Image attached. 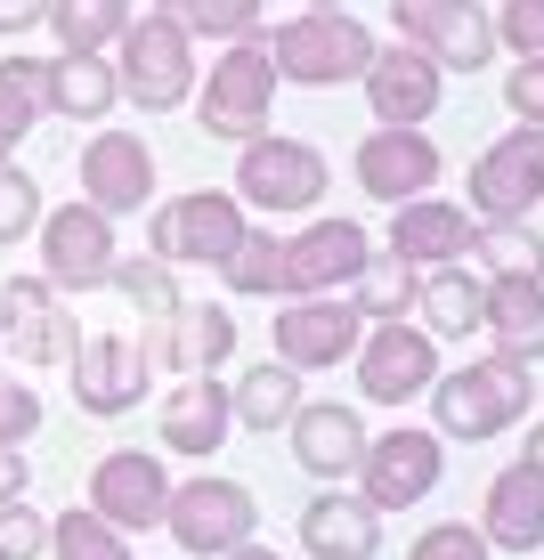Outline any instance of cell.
<instances>
[{
  "label": "cell",
  "instance_id": "cell-26",
  "mask_svg": "<svg viewBox=\"0 0 544 560\" xmlns=\"http://www.w3.org/2000/svg\"><path fill=\"white\" fill-rule=\"evenodd\" d=\"M479 334H488L496 358L536 365L544 358V277H488V293H479Z\"/></svg>",
  "mask_w": 544,
  "mask_h": 560
},
{
  "label": "cell",
  "instance_id": "cell-49",
  "mask_svg": "<svg viewBox=\"0 0 544 560\" xmlns=\"http://www.w3.org/2000/svg\"><path fill=\"white\" fill-rule=\"evenodd\" d=\"M301 9H349V0H301Z\"/></svg>",
  "mask_w": 544,
  "mask_h": 560
},
{
  "label": "cell",
  "instance_id": "cell-33",
  "mask_svg": "<svg viewBox=\"0 0 544 560\" xmlns=\"http://www.w3.org/2000/svg\"><path fill=\"white\" fill-rule=\"evenodd\" d=\"M130 16H139V0H49L42 25L57 33V49H114Z\"/></svg>",
  "mask_w": 544,
  "mask_h": 560
},
{
  "label": "cell",
  "instance_id": "cell-7",
  "mask_svg": "<svg viewBox=\"0 0 544 560\" xmlns=\"http://www.w3.org/2000/svg\"><path fill=\"white\" fill-rule=\"evenodd\" d=\"M163 528H171V545H180L187 560H220V552H236V545L261 536V495H252L244 479L196 471V479H180V488H171Z\"/></svg>",
  "mask_w": 544,
  "mask_h": 560
},
{
  "label": "cell",
  "instance_id": "cell-29",
  "mask_svg": "<svg viewBox=\"0 0 544 560\" xmlns=\"http://www.w3.org/2000/svg\"><path fill=\"white\" fill-rule=\"evenodd\" d=\"M479 293H488V277H472L463 260H447V268H423L415 325H423L431 341H472V334H479Z\"/></svg>",
  "mask_w": 544,
  "mask_h": 560
},
{
  "label": "cell",
  "instance_id": "cell-44",
  "mask_svg": "<svg viewBox=\"0 0 544 560\" xmlns=\"http://www.w3.org/2000/svg\"><path fill=\"white\" fill-rule=\"evenodd\" d=\"M504 106H512V122H544V57H512Z\"/></svg>",
  "mask_w": 544,
  "mask_h": 560
},
{
  "label": "cell",
  "instance_id": "cell-19",
  "mask_svg": "<svg viewBox=\"0 0 544 560\" xmlns=\"http://www.w3.org/2000/svg\"><path fill=\"white\" fill-rule=\"evenodd\" d=\"M374 236L358 220H309L301 236H285V293L277 301H309V293H342L366 268Z\"/></svg>",
  "mask_w": 544,
  "mask_h": 560
},
{
  "label": "cell",
  "instance_id": "cell-28",
  "mask_svg": "<svg viewBox=\"0 0 544 560\" xmlns=\"http://www.w3.org/2000/svg\"><path fill=\"white\" fill-rule=\"evenodd\" d=\"M114 106H123V82H114L106 49H57L49 57V114H66V122H106Z\"/></svg>",
  "mask_w": 544,
  "mask_h": 560
},
{
  "label": "cell",
  "instance_id": "cell-16",
  "mask_svg": "<svg viewBox=\"0 0 544 560\" xmlns=\"http://www.w3.org/2000/svg\"><path fill=\"white\" fill-rule=\"evenodd\" d=\"M66 382H73V407L82 415L114 422V415H130L147 398L154 365H147V350L130 334H82V350L66 358Z\"/></svg>",
  "mask_w": 544,
  "mask_h": 560
},
{
  "label": "cell",
  "instance_id": "cell-24",
  "mask_svg": "<svg viewBox=\"0 0 544 560\" xmlns=\"http://www.w3.org/2000/svg\"><path fill=\"white\" fill-rule=\"evenodd\" d=\"M163 447L171 455H220L236 439V407H228V382L220 374H180L163 390Z\"/></svg>",
  "mask_w": 544,
  "mask_h": 560
},
{
  "label": "cell",
  "instance_id": "cell-5",
  "mask_svg": "<svg viewBox=\"0 0 544 560\" xmlns=\"http://www.w3.org/2000/svg\"><path fill=\"white\" fill-rule=\"evenodd\" d=\"M334 171L309 139H285V130H261V139L236 147V203L244 211H268V220H301V211L325 203Z\"/></svg>",
  "mask_w": 544,
  "mask_h": 560
},
{
  "label": "cell",
  "instance_id": "cell-8",
  "mask_svg": "<svg viewBox=\"0 0 544 560\" xmlns=\"http://www.w3.org/2000/svg\"><path fill=\"white\" fill-rule=\"evenodd\" d=\"M439 471H447V439L398 422V431H366V455H358V479H349V488L391 520L406 504H423V495H439Z\"/></svg>",
  "mask_w": 544,
  "mask_h": 560
},
{
  "label": "cell",
  "instance_id": "cell-27",
  "mask_svg": "<svg viewBox=\"0 0 544 560\" xmlns=\"http://www.w3.org/2000/svg\"><path fill=\"white\" fill-rule=\"evenodd\" d=\"M479 536H488V552H536L544 545V471L536 463H512V471L488 479Z\"/></svg>",
  "mask_w": 544,
  "mask_h": 560
},
{
  "label": "cell",
  "instance_id": "cell-50",
  "mask_svg": "<svg viewBox=\"0 0 544 560\" xmlns=\"http://www.w3.org/2000/svg\"><path fill=\"white\" fill-rule=\"evenodd\" d=\"M9 154H16V147H9V139H0V163H9Z\"/></svg>",
  "mask_w": 544,
  "mask_h": 560
},
{
  "label": "cell",
  "instance_id": "cell-10",
  "mask_svg": "<svg viewBox=\"0 0 544 560\" xmlns=\"http://www.w3.org/2000/svg\"><path fill=\"white\" fill-rule=\"evenodd\" d=\"M33 244H42V277L57 293H106L114 260H123V244H114V220L99 203H57L42 211V228H33Z\"/></svg>",
  "mask_w": 544,
  "mask_h": 560
},
{
  "label": "cell",
  "instance_id": "cell-45",
  "mask_svg": "<svg viewBox=\"0 0 544 560\" xmlns=\"http://www.w3.org/2000/svg\"><path fill=\"white\" fill-rule=\"evenodd\" d=\"M42 16H49V0H0V42H25Z\"/></svg>",
  "mask_w": 544,
  "mask_h": 560
},
{
  "label": "cell",
  "instance_id": "cell-4",
  "mask_svg": "<svg viewBox=\"0 0 544 560\" xmlns=\"http://www.w3.org/2000/svg\"><path fill=\"white\" fill-rule=\"evenodd\" d=\"M196 122H204V139H220V147H244V139H261V130L277 122V66H268L261 33H236V42L220 49V66L196 82Z\"/></svg>",
  "mask_w": 544,
  "mask_h": 560
},
{
  "label": "cell",
  "instance_id": "cell-38",
  "mask_svg": "<svg viewBox=\"0 0 544 560\" xmlns=\"http://www.w3.org/2000/svg\"><path fill=\"white\" fill-rule=\"evenodd\" d=\"M106 293H123L130 308H139V317H163V308L180 301V268H171V260H154V253H139V260H114Z\"/></svg>",
  "mask_w": 544,
  "mask_h": 560
},
{
  "label": "cell",
  "instance_id": "cell-35",
  "mask_svg": "<svg viewBox=\"0 0 544 560\" xmlns=\"http://www.w3.org/2000/svg\"><path fill=\"white\" fill-rule=\"evenodd\" d=\"M220 284H228L236 301H277V293H285V236L244 228V244L220 260Z\"/></svg>",
  "mask_w": 544,
  "mask_h": 560
},
{
  "label": "cell",
  "instance_id": "cell-11",
  "mask_svg": "<svg viewBox=\"0 0 544 560\" xmlns=\"http://www.w3.org/2000/svg\"><path fill=\"white\" fill-rule=\"evenodd\" d=\"M463 187H472V196H463L472 220H536V203H544V122H512L472 163Z\"/></svg>",
  "mask_w": 544,
  "mask_h": 560
},
{
  "label": "cell",
  "instance_id": "cell-37",
  "mask_svg": "<svg viewBox=\"0 0 544 560\" xmlns=\"http://www.w3.org/2000/svg\"><path fill=\"white\" fill-rule=\"evenodd\" d=\"M171 25H187L196 42H236V33H261V0H154Z\"/></svg>",
  "mask_w": 544,
  "mask_h": 560
},
{
  "label": "cell",
  "instance_id": "cell-22",
  "mask_svg": "<svg viewBox=\"0 0 544 560\" xmlns=\"http://www.w3.org/2000/svg\"><path fill=\"white\" fill-rule=\"evenodd\" d=\"M82 203H99L106 220H130L154 203V154L139 130H99L82 147Z\"/></svg>",
  "mask_w": 544,
  "mask_h": 560
},
{
  "label": "cell",
  "instance_id": "cell-9",
  "mask_svg": "<svg viewBox=\"0 0 544 560\" xmlns=\"http://www.w3.org/2000/svg\"><path fill=\"white\" fill-rule=\"evenodd\" d=\"M358 398L366 407H415L423 390L439 382V341L423 334V325H406V317H374L358 334Z\"/></svg>",
  "mask_w": 544,
  "mask_h": 560
},
{
  "label": "cell",
  "instance_id": "cell-48",
  "mask_svg": "<svg viewBox=\"0 0 544 560\" xmlns=\"http://www.w3.org/2000/svg\"><path fill=\"white\" fill-rule=\"evenodd\" d=\"M220 560H277L268 545H236V552H220Z\"/></svg>",
  "mask_w": 544,
  "mask_h": 560
},
{
  "label": "cell",
  "instance_id": "cell-47",
  "mask_svg": "<svg viewBox=\"0 0 544 560\" xmlns=\"http://www.w3.org/2000/svg\"><path fill=\"white\" fill-rule=\"evenodd\" d=\"M520 463H536V471H544V422L529 431V447H520Z\"/></svg>",
  "mask_w": 544,
  "mask_h": 560
},
{
  "label": "cell",
  "instance_id": "cell-17",
  "mask_svg": "<svg viewBox=\"0 0 544 560\" xmlns=\"http://www.w3.org/2000/svg\"><path fill=\"white\" fill-rule=\"evenodd\" d=\"M82 504L99 512L106 528H123V536H154L163 528V504H171V471L147 447H114V455H99Z\"/></svg>",
  "mask_w": 544,
  "mask_h": 560
},
{
  "label": "cell",
  "instance_id": "cell-46",
  "mask_svg": "<svg viewBox=\"0 0 544 560\" xmlns=\"http://www.w3.org/2000/svg\"><path fill=\"white\" fill-rule=\"evenodd\" d=\"M9 495H33V463H25V447H0V504Z\"/></svg>",
  "mask_w": 544,
  "mask_h": 560
},
{
  "label": "cell",
  "instance_id": "cell-12",
  "mask_svg": "<svg viewBox=\"0 0 544 560\" xmlns=\"http://www.w3.org/2000/svg\"><path fill=\"white\" fill-rule=\"evenodd\" d=\"M73 350H82V325L66 317V301H57L49 277H9L0 284V358H9L16 374L66 365Z\"/></svg>",
  "mask_w": 544,
  "mask_h": 560
},
{
  "label": "cell",
  "instance_id": "cell-20",
  "mask_svg": "<svg viewBox=\"0 0 544 560\" xmlns=\"http://www.w3.org/2000/svg\"><path fill=\"white\" fill-rule=\"evenodd\" d=\"M366 106H374V122H431L439 114V90H447V73L423 57L415 42H374V57H366Z\"/></svg>",
  "mask_w": 544,
  "mask_h": 560
},
{
  "label": "cell",
  "instance_id": "cell-39",
  "mask_svg": "<svg viewBox=\"0 0 544 560\" xmlns=\"http://www.w3.org/2000/svg\"><path fill=\"white\" fill-rule=\"evenodd\" d=\"M42 187H33V171H16V154L0 163V244H16V236H33L42 228Z\"/></svg>",
  "mask_w": 544,
  "mask_h": 560
},
{
  "label": "cell",
  "instance_id": "cell-14",
  "mask_svg": "<svg viewBox=\"0 0 544 560\" xmlns=\"http://www.w3.org/2000/svg\"><path fill=\"white\" fill-rule=\"evenodd\" d=\"M358 334H366V317H358L349 293H309V301L277 308V325H268V358L317 374V365H349V358H358Z\"/></svg>",
  "mask_w": 544,
  "mask_h": 560
},
{
  "label": "cell",
  "instance_id": "cell-43",
  "mask_svg": "<svg viewBox=\"0 0 544 560\" xmlns=\"http://www.w3.org/2000/svg\"><path fill=\"white\" fill-rule=\"evenodd\" d=\"M406 560H488V536L472 528V520H439V528L415 536V552Z\"/></svg>",
  "mask_w": 544,
  "mask_h": 560
},
{
  "label": "cell",
  "instance_id": "cell-6",
  "mask_svg": "<svg viewBox=\"0 0 544 560\" xmlns=\"http://www.w3.org/2000/svg\"><path fill=\"white\" fill-rule=\"evenodd\" d=\"M252 211L236 203V187H187V196L147 211V253L171 268H220L244 244Z\"/></svg>",
  "mask_w": 544,
  "mask_h": 560
},
{
  "label": "cell",
  "instance_id": "cell-13",
  "mask_svg": "<svg viewBox=\"0 0 544 560\" xmlns=\"http://www.w3.org/2000/svg\"><path fill=\"white\" fill-rule=\"evenodd\" d=\"M398 16V42H415L439 73H488L496 66V16L479 0H406Z\"/></svg>",
  "mask_w": 544,
  "mask_h": 560
},
{
  "label": "cell",
  "instance_id": "cell-15",
  "mask_svg": "<svg viewBox=\"0 0 544 560\" xmlns=\"http://www.w3.org/2000/svg\"><path fill=\"white\" fill-rule=\"evenodd\" d=\"M147 365H171V374H220L236 358V308L228 301H171L163 317H147Z\"/></svg>",
  "mask_w": 544,
  "mask_h": 560
},
{
  "label": "cell",
  "instance_id": "cell-42",
  "mask_svg": "<svg viewBox=\"0 0 544 560\" xmlns=\"http://www.w3.org/2000/svg\"><path fill=\"white\" fill-rule=\"evenodd\" d=\"M496 16V49H512V57H544V0H504Z\"/></svg>",
  "mask_w": 544,
  "mask_h": 560
},
{
  "label": "cell",
  "instance_id": "cell-31",
  "mask_svg": "<svg viewBox=\"0 0 544 560\" xmlns=\"http://www.w3.org/2000/svg\"><path fill=\"white\" fill-rule=\"evenodd\" d=\"M342 293L358 301L366 325H374V317H406V308H415V293H423V268H406L398 253H382V244H374V253H366V268L342 284Z\"/></svg>",
  "mask_w": 544,
  "mask_h": 560
},
{
  "label": "cell",
  "instance_id": "cell-34",
  "mask_svg": "<svg viewBox=\"0 0 544 560\" xmlns=\"http://www.w3.org/2000/svg\"><path fill=\"white\" fill-rule=\"evenodd\" d=\"M472 253L488 277H544V228L536 220H479Z\"/></svg>",
  "mask_w": 544,
  "mask_h": 560
},
{
  "label": "cell",
  "instance_id": "cell-51",
  "mask_svg": "<svg viewBox=\"0 0 544 560\" xmlns=\"http://www.w3.org/2000/svg\"><path fill=\"white\" fill-rule=\"evenodd\" d=\"M391 9H406V0H391Z\"/></svg>",
  "mask_w": 544,
  "mask_h": 560
},
{
  "label": "cell",
  "instance_id": "cell-23",
  "mask_svg": "<svg viewBox=\"0 0 544 560\" xmlns=\"http://www.w3.org/2000/svg\"><path fill=\"white\" fill-rule=\"evenodd\" d=\"M472 211L447 203V196H406L391 203V236L382 253H398L406 268H447V260H472Z\"/></svg>",
  "mask_w": 544,
  "mask_h": 560
},
{
  "label": "cell",
  "instance_id": "cell-2",
  "mask_svg": "<svg viewBox=\"0 0 544 560\" xmlns=\"http://www.w3.org/2000/svg\"><path fill=\"white\" fill-rule=\"evenodd\" d=\"M261 49H268V66H277V82L342 90V82H358L366 57H374V25H358L349 9H301V16H285V25H261Z\"/></svg>",
  "mask_w": 544,
  "mask_h": 560
},
{
  "label": "cell",
  "instance_id": "cell-25",
  "mask_svg": "<svg viewBox=\"0 0 544 560\" xmlns=\"http://www.w3.org/2000/svg\"><path fill=\"white\" fill-rule=\"evenodd\" d=\"M301 552L309 560H374L382 552V512L366 504L358 488L334 495H309L301 504Z\"/></svg>",
  "mask_w": 544,
  "mask_h": 560
},
{
  "label": "cell",
  "instance_id": "cell-21",
  "mask_svg": "<svg viewBox=\"0 0 544 560\" xmlns=\"http://www.w3.org/2000/svg\"><path fill=\"white\" fill-rule=\"evenodd\" d=\"M285 439H293V463L309 479H325V488H349V479H358V455H366L358 407H342V398H301L293 422H285Z\"/></svg>",
  "mask_w": 544,
  "mask_h": 560
},
{
  "label": "cell",
  "instance_id": "cell-41",
  "mask_svg": "<svg viewBox=\"0 0 544 560\" xmlns=\"http://www.w3.org/2000/svg\"><path fill=\"white\" fill-rule=\"evenodd\" d=\"M49 552V512H33L25 495L0 504V560H42Z\"/></svg>",
  "mask_w": 544,
  "mask_h": 560
},
{
  "label": "cell",
  "instance_id": "cell-30",
  "mask_svg": "<svg viewBox=\"0 0 544 560\" xmlns=\"http://www.w3.org/2000/svg\"><path fill=\"white\" fill-rule=\"evenodd\" d=\"M228 407H236V431H268L277 439L285 422H293V407H301V365H285V358L244 365V382L228 390Z\"/></svg>",
  "mask_w": 544,
  "mask_h": 560
},
{
  "label": "cell",
  "instance_id": "cell-3",
  "mask_svg": "<svg viewBox=\"0 0 544 560\" xmlns=\"http://www.w3.org/2000/svg\"><path fill=\"white\" fill-rule=\"evenodd\" d=\"M114 57V82H123V106H147V114H171L196 98V33L171 25L163 9L130 16L123 42L106 49Z\"/></svg>",
  "mask_w": 544,
  "mask_h": 560
},
{
  "label": "cell",
  "instance_id": "cell-40",
  "mask_svg": "<svg viewBox=\"0 0 544 560\" xmlns=\"http://www.w3.org/2000/svg\"><path fill=\"white\" fill-rule=\"evenodd\" d=\"M33 431H42V390H33V374L0 365V447H25Z\"/></svg>",
  "mask_w": 544,
  "mask_h": 560
},
{
  "label": "cell",
  "instance_id": "cell-32",
  "mask_svg": "<svg viewBox=\"0 0 544 560\" xmlns=\"http://www.w3.org/2000/svg\"><path fill=\"white\" fill-rule=\"evenodd\" d=\"M49 114V57H25V49H9L0 57V139L9 147H25V130Z\"/></svg>",
  "mask_w": 544,
  "mask_h": 560
},
{
  "label": "cell",
  "instance_id": "cell-36",
  "mask_svg": "<svg viewBox=\"0 0 544 560\" xmlns=\"http://www.w3.org/2000/svg\"><path fill=\"white\" fill-rule=\"evenodd\" d=\"M42 560H130V536L106 528L90 504H73V512L49 520V552H42Z\"/></svg>",
  "mask_w": 544,
  "mask_h": 560
},
{
  "label": "cell",
  "instance_id": "cell-1",
  "mask_svg": "<svg viewBox=\"0 0 544 560\" xmlns=\"http://www.w3.org/2000/svg\"><path fill=\"white\" fill-rule=\"evenodd\" d=\"M423 398H431V431L439 439L479 447V439H504V431L529 422V407H536V365L488 350L479 365H439V382Z\"/></svg>",
  "mask_w": 544,
  "mask_h": 560
},
{
  "label": "cell",
  "instance_id": "cell-18",
  "mask_svg": "<svg viewBox=\"0 0 544 560\" xmlns=\"http://www.w3.org/2000/svg\"><path fill=\"white\" fill-rule=\"evenodd\" d=\"M349 171H358V187L374 203H406V196H431L447 163H439V147H431L423 122L415 130H406V122H374L358 139V163H349Z\"/></svg>",
  "mask_w": 544,
  "mask_h": 560
}]
</instances>
